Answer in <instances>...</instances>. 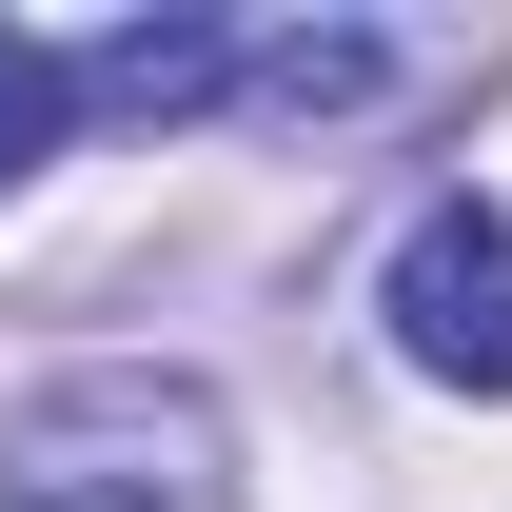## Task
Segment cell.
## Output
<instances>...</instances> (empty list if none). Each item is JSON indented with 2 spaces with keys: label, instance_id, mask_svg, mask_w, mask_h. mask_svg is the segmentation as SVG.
I'll use <instances>...</instances> for the list:
<instances>
[{
  "label": "cell",
  "instance_id": "obj_1",
  "mask_svg": "<svg viewBox=\"0 0 512 512\" xmlns=\"http://www.w3.org/2000/svg\"><path fill=\"white\" fill-rule=\"evenodd\" d=\"M0 512H237L197 375H60L0 414Z\"/></svg>",
  "mask_w": 512,
  "mask_h": 512
},
{
  "label": "cell",
  "instance_id": "obj_2",
  "mask_svg": "<svg viewBox=\"0 0 512 512\" xmlns=\"http://www.w3.org/2000/svg\"><path fill=\"white\" fill-rule=\"evenodd\" d=\"M394 355L453 394H512V217L493 197H414L394 237Z\"/></svg>",
  "mask_w": 512,
  "mask_h": 512
},
{
  "label": "cell",
  "instance_id": "obj_3",
  "mask_svg": "<svg viewBox=\"0 0 512 512\" xmlns=\"http://www.w3.org/2000/svg\"><path fill=\"white\" fill-rule=\"evenodd\" d=\"M237 60H256L237 20H119V40H79V99H99V119H197Z\"/></svg>",
  "mask_w": 512,
  "mask_h": 512
},
{
  "label": "cell",
  "instance_id": "obj_4",
  "mask_svg": "<svg viewBox=\"0 0 512 512\" xmlns=\"http://www.w3.org/2000/svg\"><path fill=\"white\" fill-rule=\"evenodd\" d=\"M60 119H79V60H60V40H20V20H0V197H20L40 158H60Z\"/></svg>",
  "mask_w": 512,
  "mask_h": 512
},
{
  "label": "cell",
  "instance_id": "obj_5",
  "mask_svg": "<svg viewBox=\"0 0 512 512\" xmlns=\"http://www.w3.org/2000/svg\"><path fill=\"white\" fill-rule=\"evenodd\" d=\"M256 99H276V119H335V99H375V40H256Z\"/></svg>",
  "mask_w": 512,
  "mask_h": 512
}]
</instances>
